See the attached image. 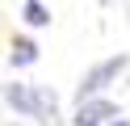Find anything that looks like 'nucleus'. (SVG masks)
<instances>
[{
  "mask_svg": "<svg viewBox=\"0 0 130 126\" xmlns=\"http://www.w3.org/2000/svg\"><path fill=\"white\" fill-rule=\"evenodd\" d=\"M122 72H126V55H118V59H105V63H96L92 72H88L84 80H80V88H76L80 105H84V101H96V92H105V88H109V84L118 80Z\"/></svg>",
  "mask_w": 130,
  "mask_h": 126,
  "instance_id": "obj_1",
  "label": "nucleus"
},
{
  "mask_svg": "<svg viewBox=\"0 0 130 126\" xmlns=\"http://www.w3.org/2000/svg\"><path fill=\"white\" fill-rule=\"evenodd\" d=\"M4 101H9L13 109H21V114L38 118V92L29 88V84H4Z\"/></svg>",
  "mask_w": 130,
  "mask_h": 126,
  "instance_id": "obj_2",
  "label": "nucleus"
},
{
  "mask_svg": "<svg viewBox=\"0 0 130 126\" xmlns=\"http://www.w3.org/2000/svg\"><path fill=\"white\" fill-rule=\"evenodd\" d=\"M105 118H118V109H113L109 101H101V97H96V101H84V105L76 109V126H101Z\"/></svg>",
  "mask_w": 130,
  "mask_h": 126,
  "instance_id": "obj_3",
  "label": "nucleus"
},
{
  "mask_svg": "<svg viewBox=\"0 0 130 126\" xmlns=\"http://www.w3.org/2000/svg\"><path fill=\"white\" fill-rule=\"evenodd\" d=\"M38 59V46L29 38H17V46H13V67H25V63H34Z\"/></svg>",
  "mask_w": 130,
  "mask_h": 126,
  "instance_id": "obj_4",
  "label": "nucleus"
},
{
  "mask_svg": "<svg viewBox=\"0 0 130 126\" xmlns=\"http://www.w3.org/2000/svg\"><path fill=\"white\" fill-rule=\"evenodd\" d=\"M21 17H25L29 25H46V21H51V8L34 4V0H25V4H21Z\"/></svg>",
  "mask_w": 130,
  "mask_h": 126,
  "instance_id": "obj_5",
  "label": "nucleus"
},
{
  "mask_svg": "<svg viewBox=\"0 0 130 126\" xmlns=\"http://www.w3.org/2000/svg\"><path fill=\"white\" fill-rule=\"evenodd\" d=\"M34 92H38V122L55 118V105H59V101H55V92H51V88H34Z\"/></svg>",
  "mask_w": 130,
  "mask_h": 126,
  "instance_id": "obj_6",
  "label": "nucleus"
}]
</instances>
